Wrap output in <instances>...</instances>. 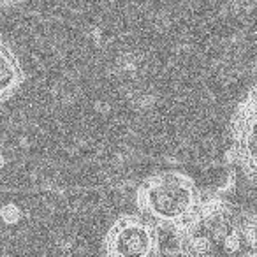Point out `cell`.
<instances>
[{
	"mask_svg": "<svg viewBox=\"0 0 257 257\" xmlns=\"http://www.w3.org/2000/svg\"><path fill=\"white\" fill-rule=\"evenodd\" d=\"M136 206L155 227L182 234L199 217L203 201L190 176L182 171H161L138 187Z\"/></svg>",
	"mask_w": 257,
	"mask_h": 257,
	"instance_id": "cell-1",
	"label": "cell"
},
{
	"mask_svg": "<svg viewBox=\"0 0 257 257\" xmlns=\"http://www.w3.org/2000/svg\"><path fill=\"white\" fill-rule=\"evenodd\" d=\"M102 250L109 257H152L159 253V232L141 215H121L104 236Z\"/></svg>",
	"mask_w": 257,
	"mask_h": 257,
	"instance_id": "cell-2",
	"label": "cell"
},
{
	"mask_svg": "<svg viewBox=\"0 0 257 257\" xmlns=\"http://www.w3.org/2000/svg\"><path fill=\"white\" fill-rule=\"evenodd\" d=\"M257 100L255 90H250L245 99L239 102L232 114L231 121V140H232V157L241 166L243 173L250 182L257 175Z\"/></svg>",
	"mask_w": 257,
	"mask_h": 257,
	"instance_id": "cell-3",
	"label": "cell"
},
{
	"mask_svg": "<svg viewBox=\"0 0 257 257\" xmlns=\"http://www.w3.org/2000/svg\"><path fill=\"white\" fill-rule=\"evenodd\" d=\"M25 83L22 62L9 43L0 37V104L13 99Z\"/></svg>",
	"mask_w": 257,
	"mask_h": 257,
	"instance_id": "cell-4",
	"label": "cell"
},
{
	"mask_svg": "<svg viewBox=\"0 0 257 257\" xmlns=\"http://www.w3.org/2000/svg\"><path fill=\"white\" fill-rule=\"evenodd\" d=\"M13 2H18V0H0V6H8L13 4Z\"/></svg>",
	"mask_w": 257,
	"mask_h": 257,
	"instance_id": "cell-5",
	"label": "cell"
},
{
	"mask_svg": "<svg viewBox=\"0 0 257 257\" xmlns=\"http://www.w3.org/2000/svg\"><path fill=\"white\" fill-rule=\"evenodd\" d=\"M2 166H4V159H2V152H0V169H2Z\"/></svg>",
	"mask_w": 257,
	"mask_h": 257,
	"instance_id": "cell-6",
	"label": "cell"
}]
</instances>
